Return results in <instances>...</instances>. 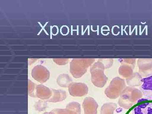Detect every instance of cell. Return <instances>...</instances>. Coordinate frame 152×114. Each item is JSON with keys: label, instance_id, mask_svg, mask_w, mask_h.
Listing matches in <instances>:
<instances>
[{"label": "cell", "instance_id": "1", "mask_svg": "<svg viewBox=\"0 0 152 114\" xmlns=\"http://www.w3.org/2000/svg\"><path fill=\"white\" fill-rule=\"evenodd\" d=\"M118 104L125 109H129L142 97V93L140 90L133 87H127L120 96Z\"/></svg>", "mask_w": 152, "mask_h": 114}, {"label": "cell", "instance_id": "2", "mask_svg": "<svg viewBox=\"0 0 152 114\" xmlns=\"http://www.w3.org/2000/svg\"><path fill=\"white\" fill-rule=\"evenodd\" d=\"M94 59H73L70 64V72L74 77H81L94 62Z\"/></svg>", "mask_w": 152, "mask_h": 114}, {"label": "cell", "instance_id": "3", "mask_svg": "<svg viewBox=\"0 0 152 114\" xmlns=\"http://www.w3.org/2000/svg\"><path fill=\"white\" fill-rule=\"evenodd\" d=\"M126 86L125 81L123 79L120 77L115 78L106 88L105 94L110 99H117L120 96Z\"/></svg>", "mask_w": 152, "mask_h": 114}, {"label": "cell", "instance_id": "4", "mask_svg": "<svg viewBox=\"0 0 152 114\" xmlns=\"http://www.w3.org/2000/svg\"><path fill=\"white\" fill-rule=\"evenodd\" d=\"M104 66L101 63H96L91 68V80L95 86L98 87H103L106 84L107 78L104 74Z\"/></svg>", "mask_w": 152, "mask_h": 114}, {"label": "cell", "instance_id": "5", "mask_svg": "<svg viewBox=\"0 0 152 114\" xmlns=\"http://www.w3.org/2000/svg\"><path fill=\"white\" fill-rule=\"evenodd\" d=\"M133 114H152V100L141 99L138 101L133 110Z\"/></svg>", "mask_w": 152, "mask_h": 114}, {"label": "cell", "instance_id": "6", "mask_svg": "<svg viewBox=\"0 0 152 114\" xmlns=\"http://www.w3.org/2000/svg\"><path fill=\"white\" fill-rule=\"evenodd\" d=\"M32 76L41 83L46 82L50 77V72L46 68L41 65L36 66L32 71Z\"/></svg>", "mask_w": 152, "mask_h": 114}, {"label": "cell", "instance_id": "7", "mask_svg": "<svg viewBox=\"0 0 152 114\" xmlns=\"http://www.w3.org/2000/svg\"><path fill=\"white\" fill-rule=\"evenodd\" d=\"M69 87L70 94L74 96H83L88 91V86L82 83H73Z\"/></svg>", "mask_w": 152, "mask_h": 114}, {"label": "cell", "instance_id": "8", "mask_svg": "<svg viewBox=\"0 0 152 114\" xmlns=\"http://www.w3.org/2000/svg\"><path fill=\"white\" fill-rule=\"evenodd\" d=\"M83 106L85 114H97L99 105L93 98H86L83 103Z\"/></svg>", "mask_w": 152, "mask_h": 114}, {"label": "cell", "instance_id": "9", "mask_svg": "<svg viewBox=\"0 0 152 114\" xmlns=\"http://www.w3.org/2000/svg\"><path fill=\"white\" fill-rule=\"evenodd\" d=\"M143 84L142 90L143 93L148 99L152 100V76L142 79Z\"/></svg>", "mask_w": 152, "mask_h": 114}, {"label": "cell", "instance_id": "10", "mask_svg": "<svg viewBox=\"0 0 152 114\" xmlns=\"http://www.w3.org/2000/svg\"><path fill=\"white\" fill-rule=\"evenodd\" d=\"M37 96L42 99H47L51 96V91L45 86L39 85L37 87Z\"/></svg>", "mask_w": 152, "mask_h": 114}, {"label": "cell", "instance_id": "11", "mask_svg": "<svg viewBox=\"0 0 152 114\" xmlns=\"http://www.w3.org/2000/svg\"><path fill=\"white\" fill-rule=\"evenodd\" d=\"M117 107V105L115 103H106L101 108V114H114Z\"/></svg>", "mask_w": 152, "mask_h": 114}, {"label": "cell", "instance_id": "12", "mask_svg": "<svg viewBox=\"0 0 152 114\" xmlns=\"http://www.w3.org/2000/svg\"><path fill=\"white\" fill-rule=\"evenodd\" d=\"M142 78L140 74L134 73L130 77L127 78L126 82L128 85L131 86H139L142 82Z\"/></svg>", "mask_w": 152, "mask_h": 114}, {"label": "cell", "instance_id": "13", "mask_svg": "<svg viewBox=\"0 0 152 114\" xmlns=\"http://www.w3.org/2000/svg\"><path fill=\"white\" fill-rule=\"evenodd\" d=\"M57 83L60 86L67 87L69 86L72 81V79L66 74L60 75L57 78Z\"/></svg>", "mask_w": 152, "mask_h": 114}, {"label": "cell", "instance_id": "14", "mask_svg": "<svg viewBox=\"0 0 152 114\" xmlns=\"http://www.w3.org/2000/svg\"><path fill=\"white\" fill-rule=\"evenodd\" d=\"M119 73L124 77L128 78L133 75V69L128 66H122L119 69Z\"/></svg>", "mask_w": 152, "mask_h": 114}, {"label": "cell", "instance_id": "15", "mask_svg": "<svg viewBox=\"0 0 152 114\" xmlns=\"http://www.w3.org/2000/svg\"><path fill=\"white\" fill-rule=\"evenodd\" d=\"M53 92V97L52 99L49 100L50 102H59L58 99V97H62L66 98V93L65 91H63L62 90H56L52 89ZM63 99V98L60 97Z\"/></svg>", "mask_w": 152, "mask_h": 114}, {"label": "cell", "instance_id": "16", "mask_svg": "<svg viewBox=\"0 0 152 114\" xmlns=\"http://www.w3.org/2000/svg\"><path fill=\"white\" fill-rule=\"evenodd\" d=\"M54 62L59 65H64L69 61L68 59H53Z\"/></svg>", "mask_w": 152, "mask_h": 114}]
</instances>
